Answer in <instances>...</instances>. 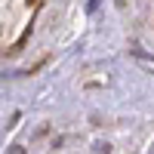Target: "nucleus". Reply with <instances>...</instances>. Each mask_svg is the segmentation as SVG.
<instances>
[{"instance_id":"nucleus-1","label":"nucleus","mask_w":154,"mask_h":154,"mask_svg":"<svg viewBox=\"0 0 154 154\" xmlns=\"http://www.w3.org/2000/svg\"><path fill=\"white\" fill-rule=\"evenodd\" d=\"M6 154H25V148H22V145H12V148H9Z\"/></svg>"},{"instance_id":"nucleus-2","label":"nucleus","mask_w":154,"mask_h":154,"mask_svg":"<svg viewBox=\"0 0 154 154\" xmlns=\"http://www.w3.org/2000/svg\"><path fill=\"white\" fill-rule=\"evenodd\" d=\"M99 3H102V0H89V6H86V9H89V12H96V9H99Z\"/></svg>"},{"instance_id":"nucleus-3","label":"nucleus","mask_w":154,"mask_h":154,"mask_svg":"<svg viewBox=\"0 0 154 154\" xmlns=\"http://www.w3.org/2000/svg\"><path fill=\"white\" fill-rule=\"evenodd\" d=\"M28 3H43V0H28Z\"/></svg>"}]
</instances>
